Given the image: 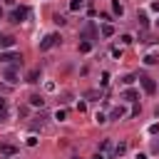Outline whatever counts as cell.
<instances>
[{
    "instance_id": "11",
    "label": "cell",
    "mask_w": 159,
    "mask_h": 159,
    "mask_svg": "<svg viewBox=\"0 0 159 159\" xmlns=\"http://www.w3.org/2000/svg\"><path fill=\"white\" fill-rule=\"evenodd\" d=\"M17 149L15 147H10V144H0V154H7V157H12Z\"/></svg>"
},
{
    "instance_id": "14",
    "label": "cell",
    "mask_w": 159,
    "mask_h": 159,
    "mask_svg": "<svg viewBox=\"0 0 159 159\" xmlns=\"http://www.w3.org/2000/svg\"><path fill=\"white\" fill-rule=\"evenodd\" d=\"M122 97H124V99H127V102H137V97H139V94H137V92H134V89H127V92H124V94H122Z\"/></svg>"
},
{
    "instance_id": "31",
    "label": "cell",
    "mask_w": 159,
    "mask_h": 159,
    "mask_svg": "<svg viewBox=\"0 0 159 159\" xmlns=\"http://www.w3.org/2000/svg\"><path fill=\"white\" fill-rule=\"evenodd\" d=\"M157 117H159V107H157Z\"/></svg>"
},
{
    "instance_id": "28",
    "label": "cell",
    "mask_w": 159,
    "mask_h": 159,
    "mask_svg": "<svg viewBox=\"0 0 159 159\" xmlns=\"http://www.w3.org/2000/svg\"><path fill=\"white\" fill-rule=\"evenodd\" d=\"M92 159H104V154H94V157H92Z\"/></svg>"
},
{
    "instance_id": "30",
    "label": "cell",
    "mask_w": 159,
    "mask_h": 159,
    "mask_svg": "<svg viewBox=\"0 0 159 159\" xmlns=\"http://www.w3.org/2000/svg\"><path fill=\"white\" fill-rule=\"evenodd\" d=\"M5 2H7V5H12V2H15V0H5Z\"/></svg>"
},
{
    "instance_id": "10",
    "label": "cell",
    "mask_w": 159,
    "mask_h": 159,
    "mask_svg": "<svg viewBox=\"0 0 159 159\" xmlns=\"http://www.w3.org/2000/svg\"><path fill=\"white\" fill-rule=\"evenodd\" d=\"M27 82H32V84L40 82V70H30V72H27Z\"/></svg>"
},
{
    "instance_id": "20",
    "label": "cell",
    "mask_w": 159,
    "mask_h": 159,
    "mask_svg": "<svg viewBox=\"0 0 159 159\" xmlns=\"http://www.w3.org/2000/svg\"><path fill=\"white\" fill-rule=\"evenodd\" d=\"M119 40H122V45H132V42H134V37H132V35H122Z\"/></svg>"
},
{
    "instance_id": "16",
    "label": "cell",
    "mask_w": 159,
    "mask_h": 159,
    "mask_svg": "<svg viewBox=\"0 0 159 159\" xmlns=\"http://www.w3.org/2000/svg\"><path fill=\"white\" fill-rule=\"evenodd\" d=\"M137 20H139V25H142V27H147V25H149V17H147V12H139V15H137Z\"/></svg>"
},
{
    "instance_id": "12",
    "label": "cell",
    "mask_w": 159,
    "mask_h": 159,
    "mask_svg": "<svg viewBox=\"0 0 159 159\" xmlns=\"http://www.w3.org/2000/svg\"><path fill=\"white\" fill-rule=\"evenodd\" d=\"M84 5H87V0H72V2H70V10H75V12H77V10H82Z\"/></svg>"
},
{
    "instance_id": "24",
    "label": "cell",
    "mask_w": 159,
    "mask_h": 159,
    "mask_svg": "<svg viewBox=\"0 0 159 159\" xmlns=\"http://www.w3.org/2000/svg\"><path fill=\"white\" fill-rule=\"evenodd\" d=\"M122 82H124V84H132V82H134V75H127V77H122Z\"/></svg>"
},
{
    "instance_id": "2",
    "label": "cell",
    "mask_w": 159,
    "mask_h": 159,
    "mask_svg": "<svg viewBox=\"0 0 159 159\" xmlns=\"http://www.w3.org/2000/svg\"><path fill=\"white\" fill-rule=\"evenodd\" d=\"M20 65H22V62H17V65H12V67H5V70H2V77H5L10 84H15V82L20 80V75H17V67H20Z\"/></svg>"
},
{
    "instance_id": "6",
    "label": "cell",
    "mask_w": 159,
    "mask_h": 159,
    "mask_svg": "<svg viewBox=\"0 0 159 159\" xmlns=\"http://www.w3.org/2000/svg\"><path fill=\"white\" fill-rule=\"evenodd\" d=\"M12 45H15V37H12V35H2V37H0V47H2V50H10Z\"/></svg>"
},
{
    "instance_id": "15",
    "label": "cell",
    "mask_w": 159,
    "mask_h": 159,
    "mask_svg": "<svg viewBox=\"0 0 159 159\" xmlns=\"http://www.w3.org/2000/svg\"><path fill=\"white\" fill-rule=\"evenodd\" d=\"M157 62H159V57H157L154 52H149V55L144 57V65H157Z\"/></svg>"
},
{
    "instance_id": "8",
    "label": "cell",
    "mask_w": 159,
    "mask_h": 159,
    "mask_svg": "<svg viewBox=\"0 0 159 159\" xmlns=\"http://www.w3.org/2000/svg\"><path fill=\"white\" fill-rule=\"evenodd\" d=\"M122 117H124V107H114V109L109 112L107 119H122Z\"/></svg>"
},
{
    "instance_id": "18",
    "label": "cell",
    "mask_w": 159,
    "mask_h": 159,
    "mask_svg": "<svg viewBox=\"0 0 159 159\" xmlns=\"http://www.w3.org/2000/svg\"><path fill=\"white\" fill-rule=\"evenodd\" d=\"M89 50H92V42L89 40H82L80 42V52H89Z\"/></svg>"
},
{
    "instance_id": "5",
    "label": "cell",
    "mask_w": 159,
    "mask_h": 159,
    "mask_svg": "<svg viewBox=\"0 0 159 159\" xmlns=\"http://www.w3.org/2000/svg\"><path fill=\"white\" fill-rule=\"evenodd\" d=\"M27 12H30L27 7H15V10L10 12V22H22V20L27 17Z\"/></svg>"
},
{
    "instance_id": "9",
    "label": "cell",
    "mask_w": 159,
    "mask_h": 159,
    "mask_svg": "<svg viewBox=\"0 0 159 159\" xmlns=\"http://www.w3.org/2000/svg\"><path fill=\"white\" fill-rule=\"evenodd\" d=\"M112 10H114V15H119V17L124 15V5H122L119 0H112Z\"/></svg>"
},
{
    "instance_id": "7",
    "label": "cell",
    "mask_w": 159,
    "mask_h": 159,
    "mask_svg": "<svg viewBox=\"0 0 159 159\" xmlns=\"http://www.w3.org/2000/svg\"><path fill=\"white\" fill-rule=\"evenodd\" d=\"M30 104L42 109V107H45V97H42V94H30Z\"/></svg>"
},
{
    "instance_id": "27",
    "label": "cell",
    "mask_w": 159,
    "mask_h": 159,
    "mask_svg": "<svg viewBox=\"0 0 159 159\" xmlns=\"http://www.w3.org/2000/svg\"><path fill=\"white\" fill-rule=\"evenodd\" d=\"M139 112H142V107H139V104H134V107H132V117H137Z\"/></svg>"
},
{
    "instance_id": "33",
    "label": "cell",
    "mask_w": 159,
    "mask_h": 159,
    "mask_svg": "<svg viewBox=\"0 0 159 159\" xmlns=\"http://www.w3.org/2000/svg\"><path fill=\"white\" fill-rule=\"evenodd\" d=\"M0 159H7V157H0Z\"/></svg>"
},
{
    "instance_id": "22",
    "label": "cell",
    "mask_w": 159,
    "mask_h": 159,
    "mask_svg": "<svg viewBox=\"0 0 159 159\" xmlns=\"http://www.w3.org/2000/svg\"><path fill=\"white\" fill-rule=\"evenodd\" d=\"M55 22H57V25H65L67 20H65V15H60V12H57V15H55Z\"/></svg>"
},
{
    "instance_id": "13",
    "label": "cell",
    "mask_w": 159,
    "mask_h": 159,
    "mask_svg": "<svg viewBox=\"0 0 159 159\" xmlns=\"http://www.w3.org/2000/svg\"><path fill=\"white\" fill-rule=\"evenodd\" d=\"M0 119H7V99L0 97Z\"/></svg>"
},
{
    "instance_id": "26",
    "label": "cell",
    "mask_w": 159,
    "mask_h": 159,
    "mask_svg": "<svg viewBox=\"0 0 159 159\" xmlns=\"http://www.w3.org/2000/svg\"><path fill=\"white\" fill-rule=\"evenodd\" d=\"M112 57H122V50L119 47H112Z\"/></svg>"
},
{
    "instance_id": "23",
    "label": "cell",
    "mask_w": 159,
    "mask_h": 159,
    "mask_svg": "<svg viewBox=\"0 0 159 159\" xmlns=\"http://www.w3.org/2000/svg\"><path fill=\"white\" fill-rule=\"evenodd\" d=\"M109 84V72H102V87Z\"/></svg>"
},
{
    "instance_id": "21",
    "label": "cell",
    "mask_w": 159,
    "mask_h": 159,
    "mask_svg": "<svg viewBox=\"0 0 159 159\" xmlns=\"http://www.w3.org/2000/svg\"><path fill=\"white\" fill-rule=\"evenodd\" d=\"M94 119H97V124H104V122H109V119H107L102 112H97V114H94Z\"/></svg>"
},
{
    "instance_id": "29",
    "label": "cell",
    "mask_w": 159,
    "mask_h": 159,
    "mask_svg": "<svg viewBox=\"0 0 159 159\" xmlns=\"http://www.w3.org/2000/svg\"><path fill=\"white\" fill-rule=\"evenodd\" d=\"M137 159H147V154H137Z\"/></svg>"
},
{
    "instance_id": "32",
    "label": "cell",
    "mask_w": 159,
    "mask_h": 159,
    "mask_svg": "<svg viewBox=\"0 0 159 159\" xmlns=\"http://www.w3.org/2000/svg\"><path fill=\"white\" fill-rule=\"evenodd\" d=\"M0 17H2V10H0Z\"/></svg>"
},
{
    "instance_id": "3",
    "label": "cell",
    "mask_w": 159,
    "mask_h": 159,
    "mask_svg": "<svg viewBox=\"0 0 159 159\" xmlns=\"http://www.w3.org/2000/svg\"><path fill=\"white\" fill-rule=\"evenodd\" d=\"M139 82H142V89H144L147 94H154V92H157V82H154L149 75H139Z\"/></svg>"
},
{
    "instance_id": "1",
    "label": "cell",
    "mask_w": 159,
    "mask_h": 159,
    "mask_svg": "<svg viewBox=\"0 0 159 159\" xmlns=\"http://www.w3.org/2000/svg\"><path fill=\"white\" fill-rule=\"evenodd\" d=\"M60 40H62V37H60L57 32H50V35H45V40L40 42V50L45 52V50H50V47H55V45H60Z\"/></svg>"
},
{
    "instance_id": "25",
    "label": "cell",
    "mask_w": 159,
    "mask_h": 159,
    "mask_svg": "<svg viewBox=\"0 0 159 159\" xmlns=\"http://www.w3.org/2000/svg\"><path fill=\"white\" fill-rule=\"evenodd\" d=\"M55 119H57V122H62V119H65V112H62V109H57V112H55Z\"/></svg>"
},
{
    "instance_id": "4",
    "label": "cell",
    "mask_w": 159,
    "mask_h": 159,
    "mask_svg": "<svg viewBox=\"0 0 159 159\" xmlns=\"http://www.w3.org/2000/svg\"><path fill=\"white\" fill-rule=\"evenodd\" d=\"M0 62L2 65H7V62L17 65V62H22V55L20 52H0Z\"/></svg>"
},
{
    "instance_id": "17",
    "label": "cell",
    "mask_w": 159,
    "mask_h": 159,
    "mask_svg": "<svg viewBox=\"0 0 159 159\" xmlns=\"http://www.w3.org/2000/svg\"><path fill=\"white\" fill-rule=\"evenodd\" d=\"M102 35H104V37H112V35H114V27H112V25H102Z\"/></svg>"
},
{
    "instance_id": "19",
    "label": "cell",
    "mask_w": 159,
    "mask_h": 159,
    "mask_svg": "<svg viewBox=\"0 0 159 159\" xmlns=\"http://www.w3.org/2000/svg\"><path fill=\"white\" fill-rule=\"evenodd\" d=\"M124 152H127V144H124V142H119V144L114 147V154L119 157V154H124Z\"/></svg>"
}]
</instances>
